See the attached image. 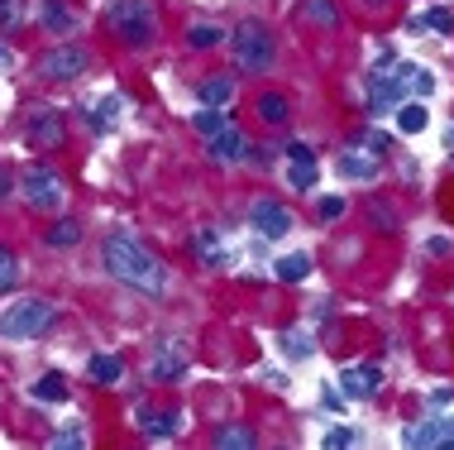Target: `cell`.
Segmentation results:
<instances>
[{"label":"cell","instance_id":"36","mask_svg":"<svg viewBox=\"0 0 454 450\" xmlns=\"http://www.w3.org/2000/svg\"><path fill=\"white\" fill-rule=\"evenodd\" d=\"M87 441V431L77 427V422H72V427H58L53 436H48V446H58V450H67V446H82Z\"/></svg>","mask_w":454,"mask_h":450},{"label":"cell","instance_id":"37","mask_svg":"<svg viewBox=\"0 0 454 450\" xmlns=\"http://www.w3.org/2000/svg\"><path fill=\"white\" fill-rule=\"evenodd\" d=\"M345 211H349L345 197H321V201H316V216H321V221H340Z\"/></svg>","mask_w":454,"mask_h":450},{"label":"cell","instance_id":"9","mask_svg":"<svg viewBox=\"0 0 454 450\" xmlns=\"http://www.w3.org/2000/svg\"><path fill=\"white\" fill-rule=\"evenodd\" d=\"M249 225L259 230L263 240H282V235H292V211L282 201H273V197H254L249 201Z\"/></svg>","mask_w":454,"mask_h":450},{"label":"cell","instance_id":"13","mask_svg":"<svg viewBox=\"0 0 454 450\" xmlns=\"http://www.w3.org/2000/svg\"><path fill=\"white\" fill-rule=\"evenodd\" d=\"M77 115L91 125V135H106V130L120 125V115H129V96L125 91H110V96H101L96 111H77Z\"/></svg>","mask_w":454,"mask_h":450},{"label":"cell","instance_id":"21","mask_svg":"<svg viewBox=\"0 0 454 450\" xmlns=\"http://www.w3.org/2000/svg\"><path fill=\"white\" fill-rule=\"evenodd\" d=\"M87 379L101 383V388L120 383V379H125V359H120V355H106V350H101V355L87 359Z\"/></svg>","mask_w":454,"mask_h":450},{"label":"cell","instance_id":"31","mask_svg":"<svg viewBox=\"0 0 454 450\" xmlns=\"http://www.w3.org/2000/svg\"><path fill=\"white\" fill-rule=\"evenodd\" d=\"M411 29H431V34H445V39H450V34H454V15L445 5H431L421 20H411Z\"/></svg>","mask_w":454,"mask_h":450},{"label":"cell","instance_id":"22","mask_svg":"<svg viewBox=\"0 0 454 450\" xmlns=\"http://www.w3.org/2000/svg\"><path fill=\"white\" fill-rule=\"evenodd\" d=\"M192 254L206 264V269H225V264H235V254H220V235H215V230H201V235L192 240Z\"/></svg>","mask_w":454,"mask_h":450},{"label":"cell","instance_id":"30","mask_svg":"<svg viewBox=\"0 0 454 450\" xmlns=\"http://www.w3.org/2000/svg\"><path fill=\"white\" fill-rule=\"evenodd\" d=\"M273 273L282 278V283H301V278L311 273V254H287V259L273 264Z\"/></svg>","mask_w":454,"mask_h":450},{"label":"cell","instance_id":"18","mask_svg":"<svg viewBox=\"0 0 454 450\" xmlns=\"http://www.w3.org/2000/svg\"><path fill=\"white\" fill-rule=\"evenodd\" d=\"M297 20L311 24V29H340V5L335 0H301Z\"/></svg>","mask_w":454,"mask_h":450},{"label":"cell","instance_id":"43","mask_svg":"<svg viewBox=\"0 0 454 450\" xmlns=\"http://www.w3.org/2000/svg\"><path fill=\"white\" fill-rule=\"evenodd\" d=\"M440 446H454V417L440 422Z\"/></svg>","mask_w":454,"mask_h":450},{"label":"cell","instance_id":"42","mask_svg":"<svg viewBox=\"0 0 454 450\" xmlns=\"http://www.w3.org/2000/svg\"><path fill=\"white\" fill-rule=\"evenodd\" d=\"M249 163L259 168V173H268V168H273V149H254L249 144Z\"/></svg>","mask_w":454,"mask_h":450},{"label":"cell","instance_id":"19","mask_svg":"<svg viewBox=\"0 0 454 450\" xmlns=\"http://www.w3.org/2000/svg\"><path fill=\"white\" fill-rule=\"evenodd\" d=\"M43 245H48V249H72V245H82V216H58V221L43 230Z\"/></svg>","mask_w":454,"mask_h":450},{"label":"cell","instance_id":"44","mask_svg":"<svg viewBox=\"0 0 454 450\" xmlns=\"http://www.w3.org/2000/svg\"><path fill=\"white\" fill-rule=\"evenodd\" d=\"M10 63H15V53H10L5 43H0V67H10Z\"/></svg>","mask_w":454,"mask_h":450},{"label":"cell","instance_id":"26","mask_svg":"<svg viewBox=\"0 0 454 450\" xmlns=\"http://www.w3.org/2000/svg\"><path fill=\"white\" fill-rule=\"evenodd\" d=\"M225 125H230V115L220 111V106H201V111L192 115V130H196V135H201V139L220 135V130H225Z\"/></svg>","mask_w":454,"mask_h":450},{"label":"cell","instance_id":"40","mask_svg":"<svg viewBox=\"0 0 454 450\" xmlns=\"http://www.w3.org/2000/svg\"><path fill=\"white\" fill-rule=\"evenodd\" d=\"M15 192H20V182H15V173H10L5 163H0V206H5L10 197H15Z\"/></svg>","mask_w":454,"mask_h":450},{"label":"cell","instance_id":"17","mask_svg":"<svg viewBox=\"0 0 454 450\" xmlns=\"http://www.w3.org/2000/svg\"><path fill=\"white\" fill-rule=\"evenodd\" d=\"M254 115H259L268 130H282V125H292V101L282 91H259L254 96Z\"/></svg>","mask_w":454,"mask_h":450},{"label":"cell","instance_id":"4","mask_svg":"<svg viewBox=\"0 0 454 450\" xmlns=\"http://www.w3.org/2000/svg\"><path fill=\"white\" fill-rule=\"evenodd\" d=\"M20 197H24V206H29L34 216H58L67 206V182H63V173H58L53 163H29L20 173Z\"/></svg>","mask_w":454,"mask_h":450},{"label":"cell","instance_id":"15","mask_svg":"<svg viewBox=\"0 0 454 450\" xmlns=\"http://www.w3.org/2000/svg\"><path fill=\"white\" fill-rule=\"evenodd\" d=\"M196 101L201 106H235V72H211V77L196 82Z\"/></svg>","mask_w":454,"mask_h":450},{"label":"cell","instance_id":"39","mask_svg":"<svg viewBox=\"0 0 454 450\" xmlns=\"http://www.w3.org/2000/svg\"><path fill=\"white\" fill-rule=\"evenodd\" d=\"M325 446H330V450H340V446H359V431H354V427H335V431H325Z\"/></svg>","mask_w":454,"mask_h":450},{"label":"cell","instance_id":"33","mask_svg":"<svg viewBox=\"0 0 454 450\" xmlns=\"http://www.w3.org/2000/svg\"><path fill=\"white\" fill-rule=\"evenodd\" d=\"M15 283H20V254L10 245H0V297H5Z\"/></svg>","mask_w":454,"mask_h":450},{"label":"cell","instance_id":"38","mask_svg":"<svg viewBox=\"0 0 454 450\" xmlns=\"http://www.w3.org/2000/svg\"><path fill=\"white\" fill-rule=\"evenodd\" d=\"M368 216H373L378 230H392V225H397V211H392V206H383V201H368Z\"/></svg>","mask_w":454,"mask_h":450},{"label":"cell","instance_id":"20","mask_svg":"<svg viewBox=\"0 0 454 450\" xmlns=\"http://www.w3.org/2000/svg\"><path fill=\"white\" fill-rule=\"evenodd\" d=\"M29 398H34V403H67L72 388H67V379L58 369H48V374H39V379L29 383Z\"/></svg>","mask_w":454,"mask_h":450},{"label":"cell","instance_id":"16","mask_svg":"<svg viewBox=\"0 0 454 450\" xmlns=\"http://www.w3.org/2000/svg\"><path fill=\"white\" fill-rule=\"evenodd\" d=\"M177 427H182V412H177V407H163V412H149V407H144V412H139L144 441H173Z\"/></svg>","mask_w":454,"mask_h":450},{"label":"cell","instance_id":"35","mask_svg":"<svg viewBox=\"0 0 454 450\" xmlns=\"http://www.w3.org/2000/svg\"><path fill=\"white\" fill-rule=\"evenodd\" d=\"M316 178H321V168H316V158H311V163H292V173H287L292 192H311V187H316Z\"/></svg>","mask_w":454,"mask_h":450},{"label":"cell","instance_id":"45","mask_svg":"<svg viewBox=\"0 0 454 450\" xmlns=\"http://www.w3.org/2000/svg\"><path fill=\"white\" fill-rule=\"evenodd\" d=\"M359 5H364V10H383L387 0H359Z\"/></svg>","mask_w":454,"mask_h":450},{"label":"cell","instance_id":"14","mask_svg":"<svg viewBox=\"0 0 454 450\" xmlns=\"http://www.w3.org/2000/svg\"><path fill=\"white\" fill-rule=\"evenodd\" d=\"M340 388H345L349 398H373L378 388H383V369H378V364H345V369H340Z\"/></svg>","mask_w":454,"mask_h":450},{"label":"cell","instance_id":"11","mask_svg":"<svg viewBox=\"0 0 454 450\" xmlns=\"http://www.w3.org/2000/svg\"><path fill=\"white\" fill-rule=\"evenodd\" d=\"M39 29L53 34V39H72V34L82 29V15L72 10V0H39Z\"/></svg>","mask_w":454,"mask_h":450},{"label":"cell","instance_id":"1","mask_svg":"<svg viewBox=\"0 0 454 450\" xmlns=\"http://www.w3.org/2000/svg\"><path fill=\"white\" fill-rule=\"evenodd\" d=\"M101 269L115 278V283H125L144 297H163L168 288H173V269H168L153 249H144L129 230H110L101 240Z\"/></svg>","mask_w":454,"mask_h":450},{"label":"cell","instance_id":"25","mask_svg":"<svg viewBox=\"0 0 454 450\" xmlns=\"http://www.w3.org/2000/svg\"><path fill=\"white\" fill-rule=\"evenodd\" d=\"M211 446H220V450H230V446H239V450H254V446H259V436H254L249 427H239V422H230V427L211 431Z\"/></svg>","mask_w":454,"mask_h":450},{"label":"cell","instance_id":"34","mask_svg":"<svg viewBox=\"0 0 454 450\" xmlns=\"http://www.w3.org/2000/svg\"><path fill=\"white\" fill-rule=\"evenodd\" d=\"M20 24H24V0H0V34H20Z\"/></svg>","mask_w":454,"mask_h":450},{"label":"cell","instance_id":"7","mask_svg":"<svg viewBox=\"0 0 454 450\" xmlns=\"http://www.w3.org/2000/svg\"><path fill=\"white\" fill-rule=\"evenodd\" d=\"M87 72H91V48H82V43H53L39 58L43 82H82Z\"/></svg>","mask_w":454,"mask_h":450},{"label":"cell","instance_id":"10","mask_svg":"<svg viewBox=\"0 0 454 450\" xmlns=\"http://www.w3.org/2000/svg\"><path fill=\"white\" fill-rule=\"evenodd\" d=\"M206 158H211L215 168H239L244 158H249V135L235 130V125H225L220 135L206 139Z\"/></svg>","mask_w":454,"mask_h":450},{"label":"cell","instance_id":"46","mask_svg":"<svg viewBox=\"0 0 454 450\" xmlns=\"http://www.w3.org/2000/svg\"><path fill=\"white\" fill-rule=\"evenodd\" d=\"M445 149H450V154H454V125H450V130H445Z\"/></svg>","mask_w":454,"mask_h":450},{"label":"cell","instance_id":"2","mask_svg":"<svg viewBox=\"0 0 454 450\" xmlns=\"http://www.w3.org/2000/svg\"><path fill=\"white\" fill-rule=\"evenodd\" d=\"M225 43H230V53H235V67L254 72V77L273 72V63H278V39L263 20H239L235 34H225Z\"/></svg>","mask_w":454,"mask_h":450},{"label":"cell","instance_id":"3","mask_svg":"<svg viewBox=\"0 0 454 450\" xmlns=\"http://www.w3.org/2000/svg\"><path fill=\"white\" fill-rule=\"evenodd\" d=\"M106 29L125 48H153V39H158L153 0H110L106 5Z\"/></svg>","mask_w":454,"mask_h":450},{"label":"cell","instance_id":"8","mask_svg":"<svg viewBox=\"0 0 454 450\" xmlns=\"http://www.w3.org/2000/svg\"><path fill=\"white\" fill-rule=\"evenodd\" d=\"M340 173H345L349 182H373L378 173H383V154L373 149L368 139H349L345 149H340Z\"/></svg>","mask_w":454,"mask_h":450},{"label":"cell","instance_id":"12","mask_svg":"<svg viewBox=\"0 0 454 450\" xmlns=\"http://www.w3.org/2000/svg\"><path fill=\"white\" fill-rule=\"evenodd\" d=\"M402 96H407V82H402V77H387L383 67H373V72H368V111H373V115L397 111V106H402Z\"/></svg>","mask_w":454,"mask_h":450},{"label":"cell","instance_id":"41","mask_svg":"<svg viewBox=\"0 0 454 450\" xmlns=\"http://www.w3.org/2000/svg\"><path fill=\"white\" fill-rule=\"evenodd\" d=\"M287 158H292V163H311V158H316V154H311V144H301V139H292V144H287Z\"/></svg>","mask_w":454,"mask_h":450},{"label":"cell","instance_id":"28","mask_svg":"<svg viewBox=\"0 0 454 450\" xmlns=\"http://www.w3.org/2000/svg\"><path fill=\"white\" fill-rule=\"evenodd\" d=\"M397 77L407 82L411 96H431V91H435V77H431L426 67H416V63H397Z\"/></svg>","mask_w":454,"mask_h":450},{"label":"cell","instance_id":"5","mask_svg":"<svg viewBox=\"0 0 454 450\" xmlns=\"http://www.w3.org/2000/svg\"><path fill=\"white\" fill-rule=\"evenodd\" d=\"M58 307L48 297H20L0 312V336L5 340H39L43 331H53Z\"/></svg>","mask_w":454,"mask_h":450},{"label":"cell","instance_id":"32","mask_svg":"<svg viewBox=\"0 0 454 450\" xmlns=\"http://www.w3.org/2000/svg\"><path fill=\"white\" fill-rule=\"evenodd\" d=\"M215 43H225L220 24H187V48H215Z\"/></svg>","mask_w":454,"mask_h":450},{"label":"cell","instance_id":"24","mask_svg":"<svg viewBox=\"0 0 454 450\" xmlns=\"http://www.w3.org/2000/svg\"><path fill=\"white\" fill-rule=\"evenodd\" d=\"M278 345H282V355H287L292 364H301V359H311V355H316L311 331H282V336H278Z\"/></svg>","mask_w":454,"mask_h":450},{"label":"cell","instance_id":"27","mask_svg":"<svg viewBox=\"0 0 454 450\" xmlns=\"http://www.w3.org/2000/svg\"><path fill=\"white\" fill-rule=\"evenodd\" d=\"M440 422H445V417H426V422H416V427L402 431V441H407L411 450H421V446H440Z\"/></svg>","mask_w":454,"mask_h":450},{"label":"cell","instance_id":"6","mask_svg":"<svg viewBox=\"0 0 454 450\" xmlns=\"http://www.w3.org/2000/svg\"><path fill=\"white\" fill-rule=\"evenodd\" d=\"M24 144H29L34 154H58L67 144L63 115H58L53 106H29V111H24Z\"/></svg>","mask_w":454,"mask_h":450},{"label":"cell","instance_id":"23","mask_svg":"<svg viewBox=\"0 0 454 450\" xmlns=\"http://www.w3.org/2000/svg\"><path fill=\"white\" fill-rule=\"evenodd\" d=\"M149 374L158 383H177L182 374H187V359H182V350H158V355L149 359Z\"/></svg>","mask_w":454,"mask_h":450},{"label":"cell","instance_id":"29","mask_svg":"<svg viewBox=\"0 0 454 450\" xmlns=\"http://www.w3.org/2000/svg\"><path fill=\"white\" fill-rule=\"evenodd\" d=\"M426 120H431V115H426L421 101H402V106H397V130H402V135H421Z\"/></svg>","mask_w":454,"mask_h":450}]
</instances>
